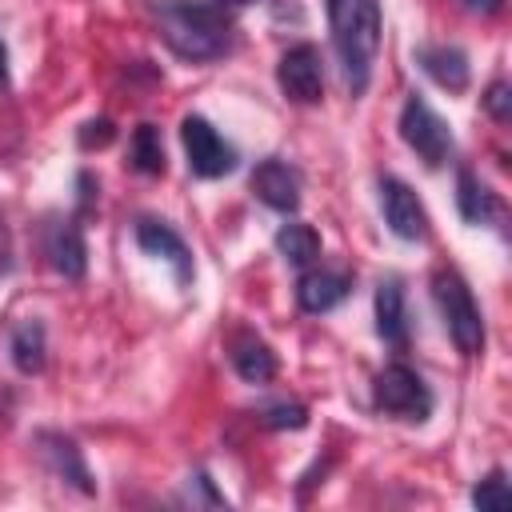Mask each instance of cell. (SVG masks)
<instances>
[{
  "label": "cell",
  "mask_w": 512,
  "mask_h": 512,
  "mask_svg": "<svg viewBox=\"0 0 512 512\" xmlns=\"http://www.w3.org/2000/svg\"><path fill=\"white\" fill-rule=\"evenodd\" d=\"M40 252L48 268L64 280H84L88 272V244L80 232V216H48L40 228Z\"/></svg>",
  "instance_id": "obj_7"
},
{
  "label": "cell",
  "mask_w": 512,
  "mask_h": 512,
  "mask_svg": "<svg viewBox=\"0 0 512 512\" xmlns=\"http://www.w3.org/2000/svg\"><path fill=\"white\" fill-rule=\"evenodd\" d=\"M276 84L292 104H320L324 100V60L316 44H292L280 52Z\"/></svg>",
  "instance_id": "obj_8"
},
{
  "label": "cell",
  "mask_w": 512,
  "mask_h": 512,
  "mask_svg": "<svg viewBox=\"0 0 512 512\" xmlns=\"http://www.w3.org/2000/svg\"><path fill=\"white\" fill-rule=\"evenodd\" d=\"M184 492H188V500H192V504H212V508H220V504H224V496L212 488V476H208V472H192V476H188V484H184Z\"/></svg>",
  "instance_id": "obj_25"
},
{
  "label": "cell",
  "mask_w": 512,
  "mask_h": 512,
  "mask_svg": "<svg viewBox=\"0 0 512 512\" xmlns=\"http://www.w3.org/2000/svg\"><path fill=\"white\" fill-rule=\"evenodd\" d=\"M276 252L292 264V268H312L320 260V232L304 220H284L276 228Z\"/></svg>",
  "instance_id": "obj_19"
},
{
  "label": "cell",
  "mask_w": 512,
  "mask_h": 512,
  "mask_svg": "<svg viewBox=\"0 0 512 512\" xmlns=\"http://www.w3.org/2000/svg\"><path fill=\"white\" fill-rule=\"evenodd\" d=\"M328 8V32L332 52L340 64V80L348 96H364L372 84V64L380 52V0H324Z\"/></svg>",
  "instance_id": "obj_2"
},
{
  "label": "cell",
  "mask_w": 512,
  "mask_h": 512,
  "mask_svg": "<svg viewBox=\"0 0 512 512\" xmlns=\"http://www.w3.org/2000/svg\"><path fill=\"white\" fill-rule=\"evenodd\" d=\"M372 404L388 416H400V420H412V424H424L432 416V392L424 384V376L408 364H388L376 372L372 380Z\"/></svg>",
  "instance_id": "obj_5"
},
{
  "label": "cell",
  "mask_w": 512,
  "mask_h": 512,
  "mask_svg": "<svg viewBox=\"0 0 512 512\" xmlns=\"http://www.w3.org/2000/svg\"><path fill=\"white\" fill-rule=\"evenodd\" d=\"M412 56H416V64H420L444 92H464L468 80H472L468 52L456 48V44H420Z\"/></svg>",
  "instance_id": "obj_14"
},
{
  "label": "cell",
  "mask_w": 512,
  "mask_h": 512,
  "mask_svg": "<svg viewBox=\"0 0 512 512\" xmlns=\"http://www.w3.org/2000/svg\"><path fill=\"white\" fill-rule=\"evenodd\" d=\"M100 196V180L92 172H76V216H88L96 208Z\"/></svg>",
  "instance_id": "obj_26"
},
{
  "label": "cell",
  "mask_w": 512,
  "mask_h": 512,
  "mask_svg": "<svg viewBox=\"0 0 512 512\" xmlns=\"http://www.w3.org/2000/svg\"><path fill=\"white\" fill-rule=\"evenodd\" d=\"M480 104H484V112H488L496 124H508V120H512V88H508V80H492V84L484 88Z\"/></svg>",
  "instance_id": "obj_23"
},
{
  "label": "cell",
  "mask_w": 512,
  "mask_h": 512,
  "mask_svg": "<svg viewBox=\"0 0 512 512\" xmlns=\"http://www.w3.org/2000/svg\"><path fill=\"white\" fill-rule=\"evenodd\" d=\"M472 16H496V12H504V0H460Z\"/></svg>",
  "instance_id": "obj_28"
},
{
  "label": "cell",
  "mask_w": 512,
  "mask_h": 512,
  "mask_svg": "<svg viewBox=\"0 0 512 512\" xmlns=\"http://www.w3.org/2000/svg\"><path fill=\"white\" fill-rule=\"evenodd\" d=\"M16 264V252H12V232H8V220L0 212V276H8Z\"/></svg>",
  "instance_id": "obj_27"
},
{
  "label": "cell",
  "mask_w": 512,
  "mask_h": 512,
  "mask_svg": "<svg viewBox=\"0 0 512 512\" xmlns=\"http://www.w3.org/2000/svg\"><path fill=\"white\" fill-rule=\"evenodd\" d=\"M352 280L356 276L348 268H320V264L300 268V276H296V304H300V312H308V316L332 312L336 304H344L352 296Z\"/></svg>",
  "instance_id": "obj_11"
},
{
  "label": "cell",
  "mask_w": 512,
  "mask_h": 512,
  "mask_svg": "<svg viewBox=\"0 0 512 512\" xmlns=\"http://www.w3.org/2000/svg\"><path fill=\"white\" fill-rule=\"evenodd\" d=\"M128 164L140 172V176H164L168 168V156H164V136L156 124H136L132 136H128Z\"/></svg>",
  "instance_id": "obj_20"
},
{
  "label": "cell",
  "mask_w": 512,
  "mask_h": 512,
  "mask_svg": "<svg viewBox=\"0 0 512 512\" xmlns=\"http://www.w3.org/2000/svg\"><path fill=\"white\" fill-rule=\"evenodd\" d=\"M180 140H184V156H188V172L200 180H216L228 176L240 164V152L204 120V116H184L180 120Z\"/></svg>",
  "instance_id": "obj_6"
},
{
  "label": "cell",
  "mask_w": 512,
  "mask_h": 512,
  "mask_svg": "<svg viewBox=\"0 0 512 512\" xmlns=\"http://www.w3.org/2000/svg\"><path fill=\"white\" fill-rule=\"evenodd\" d=\"M472 504H476V508H508V504H512V488H508L504 468H492V472L472 488Z\"/></svg>",
  "instance_id": "obj_21"
},
{
  "label": "cell",
  "mask_w": 512,
  "mask_h": 512,
  "mask_svg": "<svg viewBox=\"0 0 512 512\" xmlns=\"http://www.w3.org/2000/svg\"><path fill=\"white\" fill-rule=\"evenodd\" d=\"M112 140H116V124H112L108 116H92V120H84L80 132H76V144H80L84 152H92V148H108Z\"/></svg>",
  "instance_id": "obj_24"
},
{
  "label": "cell",
  "mask_w": 512,
  "mask_h": 512,
  "mask_svg": "<svg viewBox=\"0 0 512 512\" xmlns=\"http://www.w3.org/2000/svg\"><path fill=\"white\" fill-rule=\"evenodd\" d=\"M376 188H380V212H384L388 232L400 240H424L428 236V212H424L420 196L396 176H380Z\"/></svg>",
  "instance_id": "obj_10"
},
{
  "label": "cell",
  "mask_w": 512,
  "mask_h": 512,
  "mask_svg": "<svg viewBox=\"0 0 512 512\" xmlns=\"http://www.w3.org/2000/svg\"><path fill=\"white\" fill-rule=\"evenodd\" d=\"M432 300H436V308L444 316V328H448L452 344L464 356H480L484 352V316H480V304H476L468 280L456 268H436Z\"/></svg>",
  "instance_id": "obj_3"
},
{
  "label": "cell",
  "mask_w": 512,
  "mask_h": 512,
  "mask_svg": "<svg viewBox=\"0 0 512 512\" xmlns=\"http://www.w3.org/2000/svg\"><path fill=\"white\" fill-rule=\"evenodd\" d=\"M224 4H248V0H224Z\"/></svg>",
  "instance_id": "obj_30"
},
{
  "label": "cell",
  "mask_w": 512,
  "mask_h": 512,
  "mask_svg": "<svg viewBox=\"0 0 512 512\" xmlns=\"http://www.w3.org/2000/svg\"><path fill=\"white\" fill-rule=\"evenodd\" d=\"M8 356L16 364L20 376H40L44 364H48V332H44V320L28 316L20 324H12L8 332Z\"/></svg>",
  "instance_id": "obj_17"
},
{
  "label": "cell",
  "mask_w": 512,
  "mask_h": 512,
  "mask_svg": "<svg viewBox=\"0 0 512 512\" xmlns=\"http://www.w3.org/2000/svg\"><path fill=\"white\" fill-rule=\"evenodd\" d=\"M252 192H256V200H260L264 208L292 216V212L300 208V172H296L288 160L268 156V160H260V164L252 168Z\"/></svg>",
  "instance_id": "obj_12"
},
{
  "label": "cell",
  "mask_w": 512,
  "mask_h": 512,
  "mask_svg": "<svg viewBox=\"0 0 512 512\" xmlns=\"http://www.w3.org/2000/svg\"><path fill=\"white\" fill-rule=\"evenodd\" d=\"M376 336L396 352L408 348V304L396 276L376 284Z\"/></svg>",
  "instance_id": "obj_15"
},
{
  "label": "cell",
  "mask_w": 512,
  "mask_h": 512,
  "mask_svg": "<svg viewBox=\"0 0 512 512\" xmlns=\"http://www.w3.org/2000/svg\"><path fill=\"white\" fill-rule=\"evenodd\" d=\"M400 136L404 144L424 160V168H444L452 164V152H456V140H452V128L428 108V100L420 92H408L404 108H400Z\"/></svg>",
  "instance_id": "obj_4"
},
{
  "label": "cell",
  "mask_w": 512,
  "mask_h": 512,
  "mask_svg": "<svg viewBox=\"0 0 512 512\" xmlns=\"http://www.w3.org/2000/svg\"><path fill=\"white\" fill-rule=\"evenodd\" d=\"M228 356H232V368L244 384H268L276 376V352L256 332H236Z\"/></svg>",
  "instance_id": "obj_18"
},
{
  "label": "cell",
  "mask_w": 512,
  "mask_h": 512,
  "mask_svg": "<svg viewBox=\"0 0 512 512\" xmlns=\"http://www.w3.org/2000/svg\"><path fill=\"white\" fill-rule=\"evenodd\" d=\"M136 244H140L148 256H156V260L172 264V272H176V284H180V288H188V284H192V276H196V268H192V252H188L184 236H180L172 224L152 220V216L136 220Z\"/></svg>",
  "instance_id": "obj_13"
},
{
  "label": "cell",
  "mask_w": 512,
  "mask_h": 512,
  "mask_svg": "<svg viewBox=\"0 0 512 512\" xmlns=\"http://www.w3.org/2000/svg\"><path fill=\"white\" fill-rule=\"evenodd\" d=\"M32 444H36L40 460L48 464V472H52L60 484L76 488L80 496H96V480H92V472H88V464H84V452H80V444H76L72 436L52 432V428H40V432L32 436Z\"/></svg>",
  "instance_id": "obj_9"
},
{
  "label": "cell",
  "mask_w": 512,
  "mask_h": 512,
  "mask_svg": "<svg viewBox=\"0 0 512 512\" xmlns=\"http://www.w3.org/2000/svg\"><path fill=\"white\" fill-rule=\"evenodd\" d=\"M160 40L192 64L220 60L236 48V20L224 0H156Z\"/></svg>",
  "instance_id": "obj_1"
},
{
  "label": "cell",
  "mask_w": 512,
  "mask_h": 512,
  "mask_svg": "<svg viewBox=\"0 0 512 512\" xmlns=\"http://www.w3.org/2000/svg\"><path fill=\"white\" fill-rule=\"evenodd\" d=\"M260 424L264 428H304L308 424V408L296 404V400H280V404L260 408Z\"/></svg>",
  "instance_id": "obj_22"
},
{
  "label": "cell",
  "mask_w": 512,
  "mask_h": 512,
  "mask_svg": "<svg viewBox=\"0 0 512 512\" xmlns=\"http://www.w3.org/2000/svg\"><path fill=\"white\" fill-rule=\"evenodd\" d=\"M456 208H460V216H464L468 224H492V220H500V212H504L500 196H496L468 164L456 168Z\"/></svg>",
  "instance_id": "obj_16"
},
{
  "label": "cell",
  "mask_w": 512,
  "mask_h": 512,
  "mask_svg": "<svg viewBox=\"0 0 512 512\" xmlns=\"http://www.w3.org/2000/svg\"><path fill=\"white\" fill-rule=\"evenodd\" d=\"M12 84V68H8V44H4V36H0V88H8Z\"/></svg>",
  "instance_id": "obj_29"
}]
</instances>
